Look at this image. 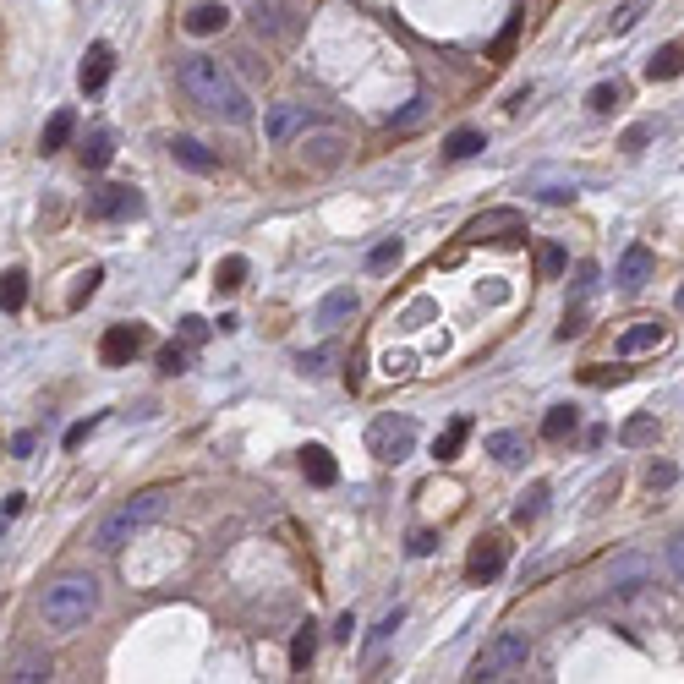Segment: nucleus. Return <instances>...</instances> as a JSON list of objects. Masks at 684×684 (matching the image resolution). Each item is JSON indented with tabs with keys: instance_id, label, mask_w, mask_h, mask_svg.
I'll return each instance as SVG.
<instances>
[{
	"instance_id": "1",
	"label": "nucleus",
	"mask_w": 684,
	"mask_h": 684,
	"mask_svg": "<svg viewBox=\"0 0 684 684\" xmlns=\"http://www.w3.org/2000/svg\"><path fill=\"white\" fill-rule=\"evenodd\" d=\"M176 77H181L187 99H192L203 115H214V121H230V126H247V121H252L247 88L236 83V72H230L219 55H181V61H176Z\"/></svg>"
},
{
	"instance_id": "2",
	"label": "nucleus",
	"mask_w": 684,
	"mask_h": 684,
	"mask_svg": "<svg viewBox=\"0 0 684 684\" xmlns=\"http://www.w3.org/2000/svg\"><path fill=\"white\" fill-rule=\"evenodd\" d=\"M170 488H148V493H137V498H126L121 509H110V515L99 520V531H94V548L104 553H115V548H126V542L137 537V531H148L159 515L170 509Z\"/></svg>"
},
{
	"instance_id": "3",
	"label": "nucleus",
	"mask_w": 684,
	"mask_h": 684,
	"mask_svg": "<svg viewBox=\"0 0 684 684\" xmlns=\"http://www.w3.org/2000/svg\"><path fill=\"white\" fill-rule=\"evenodd\" d=\"M99 608V581L94 575H61L44 591V624L50 630H83Z\"/></svg>"
},
{
	"instance_id": "4",
	"label": "nucleus",
	"mask_w": 684,
	"mask_h": 684,
	"mask_svg": "<svg viewBox=\"0 0 684 684\" xmlns=\"http://www.w3.org/2000/svg\"><path fill=\"white\" fill-rule=\"evenodd\" d=\"M526 663H531V635H526V630H498L493 641L477 652V663H471V674H466V679H477V684H498V679L526 674Z\"/></svg>"
},
{
	"instance_id": "5",
	"label": "nucleus",
	"mask_w": 684,
	"mask_h": 684,
	"mask_svg": "<svg viewBox=\"0 0 684 684\" xmlns=\"http://www.w3.org/2000/svg\"><path fill=\"white\" fill-rule=\"evenodd\" d=\"M367 455H378L384 466H400V460L416 455V422L411 416H378L373 427H367Z\"/></svg>"
},
{
	"instance_id": "6",
	"label": "nucleus",
	"mask_w": 684,
	"mask_h": 684,
	"mask_svg": "<svg viewBox=\"0 0 684 684\" xmlns=\"http://www.w3.org/2000/svg\"><path fill=\"white\" fill-rule=\"evenodd\" d=\"M466 241H504V247H520L526 241V225H520L515 208H488L466 225Z\"/></svg>"
},
{
	"instance_id": "7",
	"label": "nucleus",
	"mask_w": 684,
	"mask_h": 684,
	"mask_svg": "<svg viewBox=\"0 0 684 684\" xmlns=\"http://www.w3.org/2000/svg\"><path fill=\"white\" fill-rule=\"evenodd\" d=\"M345 148H351V137L345 132H334V126H323V132H301V165L307 170H334L345 159Z\"/></svg>"
},
{
	"instance_id": "8",
	"label": "nucleus",
	"mask_w": 684,
	"mask_h": 684,
	"mask_svg": "<svg viewBox=\"0 0 684 684\" xmlns=\"http://www.w3.org/2000/svg\"><path fill=\"white\" fill-rule=\"evenodd\" d=\"M247 17H252V28H258L263 39H296L301 33V17L285 6V0H252Z\"/></svg>"
},
{
	"instance_id": "9",
	"label": "nucleus",
	"mask_w": 684,
	"mask_h": 684,
	"mask_svg": "<svg viewBox=\"0 0 684 684\" xmlns=\"http://www.w3.org/2000/svg\"><path fill=\"white\" fill-rule=\"evenodd\" d=\"M504 559H509V542L498 537V531H488V537L471 542V553H466V575H471V581H493V575L504 570Z\"/></svg>"
},
{
	"instance_id": "10",
	"label": "nucleus",
	"mask_w": 684,
	"mask_h": 684,
	"mask_svg": "<svg viewBox=\"0 0 684 684\" xmlns=\"http://www.w3.org/2000/svg\"><path fill=\"white\" fill-rule=\"evenodd\" d=\"M143 340H148V334L137 329V323H115V329H104V340H99V356H104V362H110V367H126L137 351H143Z\"/></svg>"
},
{
	"instance_id": "11",
	"label": "nucleus",
	"mask_w": 684,
	"mask_h": 684,
	"mask_svg": "<svg viewBox=\"0 0 684 684\" xmlns=\"http://www.w3.org/2000/svg\"><path fill=\"white\" fill-rule=\"evenodd\" d=\"M88 214L94 219H132V214H143V192H132V187H104L88 197Z\"/></svg>"
},
{
	"instance_id": "12",
	"label": "nucleus",
	"mask_w": 684,
	"mask_h": 684,
	"mask_svg": "<svg viewBox=\"0 0 684 684\" xmlns=\"http://www.w3.org/2000/svg\"><path fill=\"white\" fill-rule=\"evenodd\" d=\"M307 126H312V110H307V104H296V99H285V104H274V110H269L263 132H269V143H291V137L307 132Z\"/></svg>"
},
{
	"instance_id": "13",
	"label": "nucleus",
	"mask_w": 684,
	"mask_h": 684,
	"mask_svg": "<svg viewBox=\"0 0 684 684\" xmlns=\"http://www.w3.org/2000/svg\"><path fill=\"white\" fill-rule=\"evenodd\" d=\"M110 72H115V50H110V44H88L83 66H77V83H83V94H99V88L110 83Z\"/></svg>"
},
{
	"instance_id": "14",
	"label": "nucleus",
	"mask_w": 684,
	"mask_h": 684,
	"mask_svg": "<svg viewBox=\"0 0 684 684\" xmlns=\"http://www.w3.org/2000/svg\"><path fill=\"white\" fill-rule=\"evenodd\" d=\"M613 280H619V291H641V285L652 280V247H641V241H635V247H624Z\"/></svg>"
},
{
	"instance_id": "15",
	"label": "nucleus",
	"mask_w": 684,
	"mask_h": 684,
	"mask_svg": "<svg viewBox=\"0 0 684 684\" xmlns=\"http://www.w3.org/2000/svg\"><path fill=\"white\" fill-rule=\"evenodd\" d=\"M646 575H652V564H646L641 553H619V559H613V570H608V586L619 591V597H630V591L646 586Z\"/></svg>"
},
{
	"instance_id": "16",
	"label": "nucleus",
	"mask_w": 684,
	"mask_h": 684,
	"mask_svg": "<svg viewBox=\"0 0 684 684\" xmlns=\"http://www.w3.org/2000/svg\"><path fill=\"white\" fill-rule=\"evenodd\" d=\"M170 159H176V165H187L192 176H214V170H219V154H208L197 137H170Z\"/></svg>"
},
{
	"instance_id": "17",
	"label": "nucleus",
	"mask_w": 684,
	"mask_h": 684,
	"mask_svg": "<svg viewBox=\"0 0 684 684\" xmlns=\"http://www.w3.org/2000/svg\"><path fill=\"white\" fill-rule=\"evenodd\" d=\"M301 477H307L312 488H334V482H340V466H334V455L323 444H307L301 449Z\"/></svg>"
},
{
	"instance_id": "18",
	"label": "nucleus",
	"mask_w": 684,
	"mask_h": 684,
	"mask_svg": "<svg viewBox=\"0 0 684 684\" xmlns=\"http://www.w3.org/2000/svg\"><path fill=\"white\" fill-rule=\"evenodd\" d=\"M668 340V329L657 318H641V323H630V329L619 334V356H641V351H652V345H663Z\"/></svg>"
},
{
	"instance_id": "19",
	"label": "nucleus",
	"mask_w": 684,
	"mask_h": 684,
	"mask_svg": "<svg viewBox=\"0 0 684 684\" xmlns=\"http://www.w3.org/2000/svg\"><path fill=\"white\" fill-rule=\"evenodd\" d=\"M482 449H488L498 466H520V460H526V433H515V427H498V433L482 438Z\"/></svg>"
},
{
	"instance_id": "20",
	"label": "nucleus",
	"mask_w": 684,
	"mask_h": 684,
	"mask_svg": "<svg viewBox=\"0 0 684 684\" xmlns=\"http://www.w3.org/2000/svg\"><path fill=\"white\" fill-rule=\"evenodd\" d=\"M466 438H471V416H455V422H449L444 433L433 438V455H438V466H449V460H460V449H466Z\"/></svg>"
},
{
	"instance_id": "21",
	"label": "nucleus",
	"mask_w": 684,
	"mask_h": 684,
	"mask_svg": "<svg viewBox=\"0 0 684 684\" xmlns=\"http://www.w3.org/2000/svg\"><path fill=\"white\" fill-rule=\"evenodd\" d=\"M351 312H356V291H329L318 301V329H340Z\"/></svg>"
},
{
	"instance_id": "22",
	"label": "nucleus",
	"mask_w": 684,
	"mask_h": 684,
	"mask_svg": "<svg viewBox=\"0 0 684 684\" xmlns=\"http://www.w3.org/2000/svg\"><path fill=\"white\" fill-rule=\"evenodd\" d=\"M77 132V115L72 110H55L50 121H44V132H39V154H55V148H66V137Z\"/></svg>"
},
{
	"instance_id": "23",
	"label": "nucleus",
	"mask_w": 684,
	"mask_h": 684,
	"mask_svg": "<svg viewBox=\"0 0 684 684\" xmlns=\"http://www.w3.org/2000/svg\"><path fill=\"white\" fill-rule=\"evenodd\" d=\"M575 427H581V411H575V405H553V411L542 416V438H548V444H564Z\"/></svg>"
},
{
	"instance_id": "24",
	"label": "nucleus",
	"mask_w": 684,
	"mask_h": 684,
	"mask_svg": "<svg viewBox=\"0 0 684 684\" xmlns=\"http://www.w3.org/2000/svg\"><path fill=\"white\" fill-rule=\"evenodd\" d=\"M225 22H230V11H225V6H214V0H203V6H192V11H187V33H197V39L219 33Z\"/></svg>"
},
{
	"instance_id": "25",
	"label": "nucleus",
	"mask_w": 684,
	"mask_h": 684,
	"mask_svg": "<svg viewBox=\"0 0 684 684\" xmlns=\"http://www.w3.org/2000/svg\"><path fill=\"white\" fill-rule=\"evenodd\" d=\"M482 148H488V137H482L477 126H460V132H449V143H444V159H455V165H460V159H477Z\"/></svg>"
},
{
	"instance_id": "26",
	"label": "nucleus",
	"mask_w": 684,
	"mask_h": 684,
	"mask_svg": "<svg viewBox=\"0 0 684 684\" xmlns=\"http://www.w3.org/2000/svg\"><path fill=\"white\" fill-rule=\"evenodd\" d=\"M679 72H684V50H679V44H663V50L646 61V77H652V83H668V77H679Z\"/></svg>"
},
{
	"instance_id": "27",
	"label": "nucleus",
	"mask_w": 684,
	"mask_h": 684,
	"mask_svg": "<svg viewBox=\"0 0 684 684\" xmlns=\"http://www.w3.org/2000/svg\"><path fill=\"white\" fill-rule=\"evenodd\" d=\"M110 159H115V137L104 132V126H99V132H88V143H83V165H88V170H104Z\"/></svg>"
},
{
	"instance_id": "28",
	"label": "nucleus",
	"mask_w": 684,
	"mask_h": 684,
	"mask_svg": "<svg viewBox=\"0 0 684 684\" xmlns=\"http://www.w3.org/2000/svg\"><path fill=\"white\" fill-rule=\"evenodd\" d=\"M619 444H630V449L657 444V416H630V422L619 427Z\"/></svg>"
},
{
	"instance_id": "29",
	"label": "nucleus",
	"mask_w": 684,
	"mask_h": 684,
	"mask_svg": "<svg viewBox=\"0 0 684 684\" xmlns=\"http://www.w3.org/2000/svg\"><path fill=\"white\" fill-rule=\"evenodd\" d=\"M22 301H28V274H22V269H6V274H0V307H6V312H22Z\"/></svg>"
},
{
	"instance_id": "30",
	"label": "nucleus",
	"mask_w": 684,
	"mask_h": 684,
	"mask_svg": "<svg viewBox=\"0 0 684 684\" xmlns=\"http://www.w3.org/2000/svg\"><path fill=\"white\" fill-rule=\"evenodd\" d=\"M312 657H318V630L307 624V630H296V641H291V668H296V674H307Z\"/></svg>"
},
{
	"instance_id": "31",
	"label": "nucleus",
	"mask_w": 684,
	"mask_h": 684,
	"mask_svg": "<svg viewBox=\"0 0 684 684\" xmlns=\"http://www.w3.org/2000/svg\"><path fill=\"white\" fill-rule=\"evenodd\" d=\"M427 115H433V99H427V94H416V99H411V104H405V110L389 121V132H411V126H422Z\"/></svg>"
},
{
	"instance_id": "32",
	"label": "nucleus",
	"mask_w": 684,
	"mask_h": 684,
	"mask_svg": "<svg viewBox=\"0 0 684 684\" xmlns=\"http://www.w3.org/2000/svg\"><path fill=\"white\" fill-rule=\"evenodd\" d=\"M241 280H247V258H219L214 291H241Z\"/></svg>"
},
{
	"instance_id": "33",
	"label": "nucleus",
	"mask_w": 684,
	"mask_h": 684,
	"mask_svg": "<svg viewBox=\"0 0 684 684\" xmlns=\"http://www.w3.org/2000/svg\"><path fill=\"white\" fill-rule=\"evenodd\" d=\"M542 509H548V488H531V493H520V504H515V520L520 526H531V520H542Z\"/></svg>"
},
{
	"instance_id": "34",
	"label": "nucleus",
	"mask_w": 684,
	"mask_h": 684,
	"mask_svg": "<svg viewBox=\"0 0 684 684\" xmlns=\"http://www.w3.org/2000/svg\"><path fill=\"white\" fill-rule=\"evenodd\" d=\"M187 367H192V351H187V345H176V340H170L165 351H159V373H165V378H181Z\"/></svg>"
},
{
	"instance_id": "35",
	"label": "nucleus",
	"mask_w": 684,
	"mask_h": 684,
	"mask_svg": "<svg viewBox=\"0 0 684 684\" xmlns=\"http://www.w3.org/2000/svg\"><path fill=\"white\" fill-rule=\"evenodd\" d=\"M537 274H542V280H559V274H564V247L542 241V247H537Z\"/></svg>"
},
{
	"instance_id": "36",
	"label": "nucleus",
	"mask_w": 684,
	"mask_h": 684,
	"mask_svg": "<svg viewBox=\"0 0 684 684\" xmlns=\"http://www.w3.org/2000/svg\"><path fill=\"white\" fill-rule=\"evenodd\" d=\"M11 679H17V684H39V679H50V657H22V663L11 668Z\"/></svg>"
},
{
	"instance_id": "37",
	"label": "nucleus",
	"mask_w": 684,
	"mask_h": 684,
	"mask_svg": "<svg viewBox=\"0 0 684 684\" xmlns=\"http://www.w3.org/2000/svg\"><path fill=\"white\" fill-rule=\"evenodd\" d=\"M641 11H646V0H624V6L608 17V33H630L635 22H641Z\"/></svg>"
},
{
	"instance_id": "38",
	"label": "nucleus",
	"mask_w": 684,
	"mask_h": 684,
	"mask_svg": "<svg viewBox=\"0 0 684 684\" xmlns=\"http://www.w3.org/2000/svg\"><path fill=\"white\" fill-rule=\"evenodd\" d=\"M619 99H624V88H619V83H597V88H591V94H586V104H591V110H597V115H608Z\"/></svg>"
},
{
	"instance_id": "39",
	"label": "nucleus",
	"mask_w": 684,
	"mask_h": 684,
	"mask_svg": "<svg viewBox=\"0 0 684 684\" xmlns=\"http://www.w3.org/2000/svg\"><path fill=\"white\" fill-rule=\"evenodd\" d=\"M597 280H602V269H597V263H581V269H575V285H570V296H575V301H586L591 291H597Z\"/></svg>"
},
{
	"instance_id": "40",
	"label": "nucleus",
	"mask_w": 684,
	"mask_h": 684,
	"mask_svg": "<svg viewBox=\"0 0 684 684\" xmlns=\"http://www.w3.org/2000/svg\"><path fill=\"white\" fill-rule=\"evenodd\" d=\"M394 263H400V241H378V247L367 252V269H378V274L394 269Z\"/></svg>"
},
{
	"instance_id": "41",
	"label": "nucleus",
	"mask_w": 684,
	"mask_h": 684,
	"mask_svg": "<svg viewBox=\"0 0 684 684\" xmlns=\"http://www.w3.org/2000/svg\"><path fill=\"white\" fill-rule=\"evenodd\" d=\"M99 280H104V269H83V274H77V285H72V307H83V301L99 291Z\"/></svg>"
},
{
	"instance_id": "42",
	"label": "nucleus",
	"mask_w": 684,
	"mask_h": 684,
	"mask_svg": "<svg viewBox=\"0 0 684 684\" xmlns=\"http://www.w3.org/2000/svg\"><path fill=\"white\" fill-rule=\"evenodd\" d=\"M405 548H411V559H427V553L438 548V531H411V537H405Z\"/></svg>"
},
{
	"instance_id": "43",
	"label": "nucleus",
	"mask_w": 684,
	"mask_h": 684,
	"mask_svg": "<svg viewBox=\"0 0 684 684\" xmlns=\"http://www.w3.org/2000/svg\"><path fill=\"white\" fill-rule=\"evenodd\" d=\"M674 477H679V471L668 466V460H657V466L646 471V488H652V493H657V488H674Z\"/></svg>"
},
{
	"instance_id": "44",
	"label": "nucleus",
	"mask_w": 684,
	"mask_h": 684,
	"mask_svg": "<svg viewBox=\"0 0 684 684\" xmlns=\"http://www.w3.org/2000/svg\"><path fill=\"white\" fill-rule=\"evenodd\" d=\"M400 624H405V608H394V613H384V619H378V630H373V646H384L389 635L400 630Z\"/></svg>"
},
{
	"instance_id": "45",
	"label": "nucleus",
	"mask_w": 684,
	"mask_h": 684,
	"mask_svg": "<svg viewBox=\"0 0 684 684\" xmlns=\"http://www.w3.org/2000/svg\"><path fill=\"white\" fill-rule=\"evenodd\" d=\"M181 340H187V345H203V340H208V323H203V318H181Z\"/></svg>"
},
{
	"instance_id": "46",
	"label": "nucleus",
	"mask_w": 684,
	"mask_h": 684,
	"mask_svg": "<svg viewBox=\"0 0 684 684\" xmlns=\"http://www.w3.org/2000/svg\"><path fill=\"white\" fill-rule=\"evenodd\" d=\"M586 329V312L575 307V312H564V323H559V340H575V334Z\"/></svg>"
},
{
	"instance_id": "47",
	"label": "nucleus",
	"mask_w": 684,
	"mask_h": 684,
	"mask_svg": "<svg viewBox=\"0 0 684 684\" xmlns=\"http://www.w3.org/2000/svg\"><path fill=\"white\" fill-rule=\"evenodd\" d=\"M323 362H329V351H301V356H296L301 373H323Z\"/></svg>"
},
{
	"instance_id": "48",
	"label": "nucleus",
	"mask_w": 684,
	"mask_h": 684,
	"mask_svg": "<svg viewBox=\"0 0 684 684\" xmlns=\"http://www.w3.org/2000/svg\"><path fill=\"white\" fill-rule=\"evenodd\" d=\"M88 433H94V422H72V427H66V449H83Z\"/></svg>"
},
{
	"instance_id": "49",
	"label": "nucleus",
	"mask_w": 684,
	"mask_h": 684,
	"mask_svg": "<svg viewBox=\"0 0 684 684\" xmlns=\"http://www.w3.org/2000/svg\"><path fill=\"white\" fill-rule=\"evenodd\" d=\"M17 515H22V493H11L6 504H0V531H6V526H11V520H17Z\"/></svg>"
},
{
	"instance_id": "50",
	"label": "nucleus",
	"mask_w": 684,
	"mask_h": 684,
	"mask_svg": "<svg viewBox=\"0 0 684 684\" xmlns=\"http://www.w3.org/2000/svg\"><path fill=\"white\" fill-rule=\"evenodd\" d=\"M668 564H674V575H679V581H684V531H679L674 542H668Z\"/></svg>"
},
{
	"instance_id": "51",
	"label": "nucleus",
	"mask_w": 684,
	"mask_h": 684,
	"mask_svg": "<svg viewBox=\"0 0 684 684\" xmlns=\"http://www.w3.org/2000/svg\"><path fill=\"white\" fill-rule=\"evenodd\" d=\"M646 137H652V126H630V132H624V148H630V154H641Z\"/></svg>"
},
{
	"instance_id": "52",
	"label": "nucleus",
	"mask_w": 684,
	"mask_h": 684,
	"mask_svg": "<svg viewBox=\"0 0 684 684\" xmlns=\"http://www.w3.org/2000/svg\"><path fill=\"white\" fill-rule=\"evenodd\" d=\"M33 444H39L33 433H17V438H11V455H17V460H28V455H33Z\"/></svg>"
},
{
	"instance_id": "53",
	"label": "nucleus",
	"mask_w": 684,
	"mask_h": 684,
	"mask_svg": "<svg viewBox=\"0 0 684 684\" xmlns=\"http://www.w3.org/2000/svg\"><path fill=\"white\" fill-rule=\"evenodd\" d=\"M384 373H389V378H405V373H411V356H389Z\"/></svg>"
},
{
	"instance_id": "54",
	"label": "nucleus",
	"mask_w": 684,
	"mask_h": 684,
	"mask_svg": "<svg viewBox=\"0 0 684 684\" xmlns=\"http://www.w3.org/2000/svg\"><path fill=\"white\" fill-rule=\"evenodd\" d=\"M624 378V367H613V373H586V384H619Z\"/></svg>"
}]
</instances>
